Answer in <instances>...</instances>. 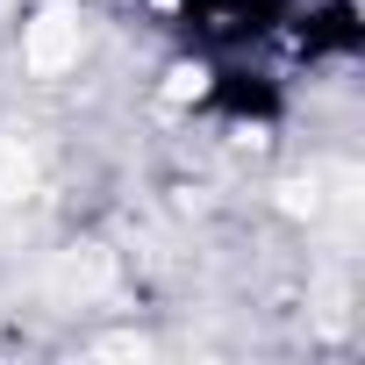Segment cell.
Returning a JSON list of instances; mask_svg holds the SVG:
<instances>
[{
  "label": "cell",
  "instance_id": "cell-2",
  "mask_svg": "<svg viewBox=\"0 0 365 365\" xmlns=\"http://www.w3.org/2000/svg\"><path fill=\"white\" fill-rule=\"evenodd\" d=\"M22 187H29V150L15 136H0V201H15Z\"/></svg>",
  "mask_w": 365,
  "mask_h": 365
},
{
  "label": "cell",
  "instance_id": "cell-1",
  "mask_svg": "<svg viewBox=\"0 0 365 365\" xmlns=\"http://www.w3.org/2000/svg\"><path fill=\"white\" fill-rule=\"evenodd\" d=\"M22 58H29L36 79H58L65 65H79V15L72 8H43L29 22V36H22Z\"/></svg>",
  "mask_w": 365,
  "mask_h": 365
},
{
  "label": "cell",
  "instance_id": "cell-3",
  "mask_svg": "<svg viewBox=\"0 0 365 365\" xmlns=\"http://www.w3.org/2000/svg\"><path fill=\"white\" fill-rule=\"evenodd\" d=\"M315 208H322V194H315V179H308V187L294 179V187H287V215H315Z\"/></svg>",
  "mask_w": 365,
  "mask_h": 365
}]
</instances>
